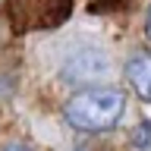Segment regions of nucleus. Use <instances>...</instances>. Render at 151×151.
I'll list each match as a JSON object with an SVG mask.
<instances>
[{
  "label": "nucleus",
  "instance_id": "f03ea898",
  "mask_svg": "<svg viewBox=\"0 0 151 151\" xmlns=\"http://www.w3.org/2000/svg\"><path fill=\"white\" fill-rule=\"evenodd\" d=\"M110 69V60L104 50L98 47H79V50H69L60 66V79L63 82H76V85H85V82H94L101 79L104 73Z\"/></svg>",
  "mask_w": 151,
  "mask_h": 151
},
{
  "label": "nucleus",
  "instance_id": "423d86ee",
  "mask_svg": "<svg viewBox=\"0 0 151 151\" xmlns=\"http://www.w3.org/2000/svg\"><path fill=\"white\" fill-rule=\"evenodd\" d=\"M6 151H32V148H28V145H9Z\"/></svg>",
  "mask_w": 151,
  "mask_h": 151
},
{
  "label": "nucleus",
  "instance_id": "20e7f679",
  "mask_svg": "<svg viewBox=\"0 0 151 151\" xmlns=\"http://www.w3.org/2000/svg\"><path fill=\"white\" fill-rule=\"evenodd\" d=\"M148 142H151V123L142 120L139 123V132H135V148H148Z\"/></svg>",
  "mask_w": 151,
  "mask_h": 151
},
{
  "label": "nucleus",
  "instance_id": "7ed1b4c3",
  "mask_svg": "<svg viewBox=\"0 0 151 151\" xmlns=\"http://www.w3.org/2000/svg\"><path fill=\"white\" fill-rule=\"evenodd\" d=\"M126 79L142 101L151 104V54H135L126 63Z\"/></svg>",
  "mask_w": 151,
  "mask_h": 151
},
{
  "label": "nucleus",
  "instance_id": "39448f33",
  "mask_svg": "<svg viewBox=\"0 0 151 151\" xmlns=\"http://www.w3.org/2000/svg\"><path fill=\"white\" fill-rule=\"evenodd\" d=\"M145 35H148V41H151V6H148V16H145Z\"/></svg>",
  "mask_w": 151,
  "mask_h": 151
},
{
  "label": "nucleus",
  "instance_id": "f257e3e1",
  "mask_svg": "<svg viewBox=\"0 0 151 151\" xmlns=\"http://www.w3.org/2000/svg\"><path fill=\"white\" fill-rule=\"evenodd\" d=\"M126 113V91L110 85H94L76 91L63 107L66 123L76 132H110Z\"/></svg>",
  "mask_w": 151,
  "mask_h": 151
},
{
  "label": "nucleus",
  "instance_id": "0eeeda50",
  "mask_svg": "<svg viewBox=\"0 0 151 151\" xmlns=\"http://www.w3.org/2000/svg\"><path fill=\"white\" fill-rule=\"evenodd\" d=\"M76 151H88V148H76Z\"/></svg>",
  "mask_w": 151,
  "mask_h": 151
}]
</instances>
